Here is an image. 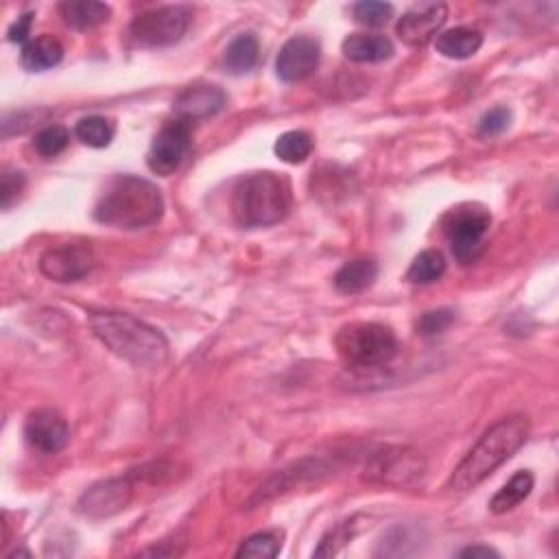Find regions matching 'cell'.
<instances>
[{
	"mask_svg": "<svg viewBox=\"0 0 559 559\" xmlns=\"http://www.w3.org/2000/svg\"><path fill=\"white\" fill-rule=\"evenodd\" d=\"M90 328L107 350L140 370H158L169 361L166 337L158 328L134 315L112 311L90 313Z\"/></svg>",
	"mask_w": 559,
	"mask_h": 559,
	"instance_id": "obj_1",
	"label": "cell"
},
{
	"mask_svg": "<svg viewBox=\"0 0 559 559\" xmlns=\"http://www.w3.org/2000/svg\"><path fill=\"white\" fill-rule=\"evenodd\" d=\"M529 437V418L525 415H511L498 420L492 428H487L470 453L455 468L448 481V490L470 492L483 483L492 472L514 457Z\"/></svg>",
	"mask_w": 559,
	"mask_h": 559,
	"instance_id": "obj_2",
	"label": "cell"
},
{
	"mask_svg": "<svg viewBox=\"0 0 559 559\" xmlns=\"http://www.w3.org/2000/svg\"><path fill=\"white\" fill-rule=\"evenodd\" d=\"M164 212V199L156 184L136 175H116L105 186L94 219L118 230H140L158 223Z\"/></svg>",
	"mask_w": 559,
	"mask_h": 559,
	"instance_id": "obj_3",
	"label": "cell"
},
{
	"mask_svg": "<svg viewBox=\"0 0 559 559\" xmlns=\"http://www.w3.org/2000/svg\"><path fill=\"white\" fill-rule=\"evenodd\" d=\"M230 206L241 228H269L289 217L293 206L291 184L287 177L271 171L245 175L232 190Z\"/></svg>",
	"mask_w": 559,
	"mask_h": 559,
	"instance_id": "obj_4",
	"label": "cell"
},
{
	"mask_svg": "<svg viewBox=\"0 0 559 559\" xmlns=\"http://www.w3.org/2000/svg\"><path fill=\"white\" fill-rule=\"evenodd\" d=\"M335 348L350 367L374 370L387 365L398 354V339L389 326L376 321H352L339 328Z\"/></svg>",
	"mask_w": 559,
	"mask_h": 559,
	"instance_id": "obj_5",
	"label": "cell"
},
{
	"mask_svg": "<svg viewBox=\"0 0 559 559\" xmlns=\"http://www.w3.org/2000/svg\"><path fill=\"white\" fill-rule=\"evenodd\" d=\"M490 225H492L490 210H485L483 206L477 204L457 206L446 214L444 234L459 263L468 265L481 254L483 239L487 236V232H490Z\"/></svg>",
	"mask_w": 559,
	"mask_h": 559,
	"instance_id": "obj_6",
	"label": "cell"
},
{
	"mask_svg": "<svg viewBox=\"0 0 559 559\" xmlns=\"http://www.w3.org/2000/svg\"><path fill=\"white\" fill-rule=\"evenodd\" d=\"M190 27V11L182 5L149 9L134 18L129 33L138 46L145 49H164L182 42Z\"/></svg>",
	"mask_w": 559,
	"mask_h": 559,
	"instance_id": "obj_7",
	"label": "cell"
},
{
	"mask_svg": "<svg viewBox=\"0 0 559 559\" xmlns=\"http://www.w3.org/2000/svg\"><path fill=\"white\" fill-rule=\"evenodd\" d=\"M190 140H193V123L177 116L173 121L164 123L147 153L149 169L162 177L175 173L188 156Z\"/></svg>",
	"mask_w": 559,
	"mask_h": 559,
	"instance_id": "obj_8",
	"label": "cell"
},
{
	"mask_svg": "<svg viewBox=\"0 0 559 559\" xmlns=\"http://www.w3.org/2000/svg\"><path fill=\"white\" fill-rule=\"evenodd\" d=\"M321 46L311 35H295L282 46L276 59V75L284 83L306 81L319 68Z\"/></svg>",
	"mask_w": 559,
	"mask_h": 559,
	"instance_id": "obj_9",
	"label": "cell"
},
{
	"mask_svg": "<svg viewBox=\"0 0 559 559\" xmlns=\"http://www.w3.org/2000/svg\"><path fill=\"white\" fill-rule=\"evenodd\" d=\"M424 474V463L422 459L409 453V450H385V453L374 455L372 463L367 466V477L385 485H415Z\"/></svg>",
	"mask_w": 559,
	"mask_h": 559,
	"instance_id": "obj_10",
	"label": "cell"
},
{
	"mask_svg": "<svg viewBox=\"0 0 559 559\" xmlns=\"http://www.w3.org/2000/svg\"><path fill=\"white\" fill-rule=\"evenodd\" d=\"M448 7L444 3H420L404 11L398 20V38L409 46H424L446 25Z\"/></svg>",
	"mask_w": 559,
	"mask_h": 559,
	"instance_id": "obj_11",
	"label": "cell"
},
{
	"mask_svg": "<svg viewBox=\"0 0 559 559\" xmlns=\"http://www.w3.org/2000/svg\"><path fill=\"white\" fill-rule=\"evenodd\" d=\"M134 487L129 479H107L94 483L79 498V511L88 518H110L132 501Z\"/></svg>",
	"mask_w": 559,
	"mask_h": 559,
	"instance_id": "obj_12",
	"label": "cell"
},
{
	"mask_svg": "<svg viewBox=\"0 0 559 559\" xmlns=\"http://www.w3.org/2000/svg\"><path fill=\"white\" fill-rule=\"evenodd\" d=\"M94 267L90 247L59 245L49 249L40 260V269L46 278L55 282H77L88 276Z\"/></svg>",
	"mask_w": 559,
	"mask_h": 559,
	"instance_id": "obj_13",
	"label": "cell"
},
{
	"mask_svg": "<svg viewBox=\"0 0 559 559\" xmlns=\"http://www.w3.org/2000/svg\"><path fill=\"white\" fill-rule=\"evenodd\" d=\"M25 437L31 448L44 455H57L70 439L68 422L53 409H38L29 413L25 422Z\"/></svg>",
	"mask_w": 559,
	"mask_h": 559,
	"instance_id": "obj_14",
	"label": "cell"
},
{
	"mask_svg": "<svg viewBox=\"0 0 559 559\" xmlns=\"http://www.w3.org/2000/svg\"><path fill=\"white\" fill-rule=\"evenodd\" d=\"M225 105H228V97H225V92L219 86L197 83V86H190L184 92H180V97L173 103V110L177 118L195 123L210 116H217L219 112H223Z\"/></svg>",
	"mask_w": 559,
	"mask_h": 559,
	"instance_id": "obj_15",
	"label": "cell"
},
{
	"mask_svg": "<svg viewBox=\"0 0 559 559\" xmlns=\"http://www.w3.org/2000/svg\"><path fill=\"white\" fill-rule=\"evenodd\" d=\"M341 51L356 64H380L394 55V44L385 35L354 33L341 44Z\"/></svg>",
	"mask_w": 559,
	"mask_h": 559,
	"instance_id": "obj_16",
	"label": "cell"
},
{
	"mask_svg": "<svg viewBox=\"0 0 559 559\" xmlns=\"http://www.w3.org/2000/svg\"><path fill=\"white\" fill-rule=\"evenodd\" d=\"M59 16L70 29L90 31L110 20L112 9L110 5L94 3V0H66V3L59 5Z\"/></svg>",
	"mask_w": 559,
	"mask_h": 559,
	"instance_id": "obj_17",
	"label": "cell"
},
{
	"mask_svg": "<svg viewBox=\"0 0 559 559\" xmlns=\"http://www.w3.org/2000/svg\"><path fill=\"white\" fill-rule=\"evenodd\" d=\"M64 59V46L53 35H40L22 46L20 62L29 73H44Z\"/></svg>",
	"mask_w": 559,
	"mask_h": 559,
	"instance_id": "obj_18",
	"label": "cell"
},
{
	"mask_svg": "<svg viewBox=\"0 0 559 559\" xmlns=\"http://www.w3.org/2000/svg\"><path fill=\"white\" fill-rule=\"evenodd\" d=\"M378 278V265L372 258H356L343 265L335 276V287L343 295H356L372 287Z\"/></svg>",
	"mask_w": 559,
	"mask_h": 559,
	"instance_id": "obj_19",
	"label": "cell"
},
{
	"mask_svg": "<svg viewBox=\"0 0 559 559\" xmlns=\"http://www.w3.org/2000/svg\"><path fill=\"white\" fill-rule=\"evenodd\" d=\"M483 46V35L479 31H472L466 27L450 29L442 35H437L435 49L439 55L448 59H468L477 55Z\"/></svg>",
	"mask_w": 559,
	"mask_h": 559,
	"instance_id": "obj_20",
	"label": "cell"
},
{
	"mask_svg": "<svg viewBox=\"0 0 559 559\" xmlns=\"http://www.w3.org/2000/svg\"><path fill=\"white\" fill-rule=\"evenodd\" d=\"M260 57V44L254 33H241L230 42L223 55V64L232 75L252 73Z\"/></svg>",
	"mask_w": 559,
	"mask_h": 559,
	"instance_id": "obj_21",
	"label": "cell"
},
{
	"mask_svg": "<svg viewBox=\"0 0 559 559\" xmlns=\"http://www.w3.org/2000/svg\"><path fill=\"white\" fill-rule=\"evenodd\" d=\"M533 483H535L533 474L527 470L514 474L511 481L505 483L490 501L492 514L501 516V514H507V511H511V509H516L520 503H525L529 494L533 492Z\"/></svg>",
	"mask_w": 559,
	"mask_h": 559,
	"instance_id": "obj_22",
	"label": "cell"
},
{
	"mask_svg": "<svg viewBox=\"0 0 559 559\" xmlns=\"http://www.w3.org/2000/svg\"><path fill=\"white\" fill-rule=\"evenodd\" d=\"M116 127L105 116H86L75 127V136L92 149H105L114 140Z\"/></svg>",
	"mask_w": 559,
	"mask_h": 559,
	"instance_id": "obj_23",
	"label": "cell"
},
{
	"mask_svg": "<svg viewBox=\"0 0 559 559\" xmlns=\"http://www.w3.org/2000/svg\"><path fill=\"white\" fill-rule=\"evenodd\" d=\"M446 273V258L437 249H424L415 256L407 271V280L413 284H431L437 282Z\"/></svg>",
	"mask_w": 559,
	"mask_h": 559,
	"instance_id": "obj_24",
	"label": "cell"
},
{
	"mask_svg": "<svg viewBox=\"0 0 559 559\" xmlns=\"http://www.w3.org/2000/svg\"><path fill=\"white\" fill-rule=\"evenodd\" d=\"M315 149V140L306 132H287L276 140V156L287 164H302L306 158H311Z\"/></svg>",
	"mask_w": 559,
	"mask_h": 559,
	"instance_id": "obj_25",
	"label": "cell"
},
{
	"mask_svg": "<svg viewBox=\"0 0 559 559\" xmlns=\"http://www.w3.org/2000/svg\"><path fill=\"white\" fill-rule=\"evenodd\" d=\"M68 142H70L68 129H64L62 125H49L35 134L33 147L42 158H57L59 153L66 151Z\"/></svg>",
	"mask_w": 559,
	"mask_h": 559,
	"instance_id": "obj_26",
	"label": "cell"
},
{
	"mask_svg": "<svg viewBox=\"0 0 559 559\" xmlns=\"http://www.w3.org/2000/svg\"><path fill=\"white\" fill-rule=\"evenodd\" d=\"M282 549V535L276 531H263L247 538L236 557H276Z\"/></svg>",
	"mask_w": 559,
	"mask_h": 559,
	"instance_id": "obj_27",
	"label": "cell"
},
{
	"mask_svg": "<svg viewBox=\"0 0 559 559\" xmlns=\"http://www.w3.org/2000/svg\"><path fill=\"white\" fill-rule=\"evenodd\" d=\"M352 16L363 27H385L394 18V5L376 3V0H363L352 7Z\"/></svg>",
	"mask_w": 559,
	"mask_h": 559,
	"instance_id": "obj_28",
	"label": "cell"
},
{
	"mask_svg": "<svg viewBox=\"0 0 559 559\" xmlns=\"http://www.w3.org/2000/svg\"><path fill=\"white\" fill-rule=\"evenodd\" d=\"M453 321H455L453 311H448V308H439V311L424 313L420 317L418 332L422 337H437V335H442L444 330H448Z\"/></svg>",
	"mask_w": 559,
	"mask_h": 559,
	"instance_id": "obj_29",
	"label": "cell"
},
{
	"mask_svg": "<svg viewBox=\"0 0 559 559\" xmlns=\"http://www.w3.org/2000/svg\"><path fill=\"white\" fill-rule=\"evenodd\" d=\"M25 186H27V180L22 173H18V171L3 173V177H0V204H3L5 210L14 206V201H18Z\"/></svg>",
	"mask_w": 559,
	"mask_h": 559,
	"instance_id": "obj_30",
	"label": "cell"
},
{
	"mask_svg": "<svg viewBox=\"0 0 559 559\" xmlns=\"http://www.w3.org/2000/svg\"><path fill=\"white\" fill-rule=\"evenodd\" d=\"M509 121H511V114L507 107H494V110L483 114L479 123V132L483 136H498L509 127Z\"/></svg>",
	"mask_w": 559,
	"mask_h": 559,
	"instance_id": "obj_31",
	"label": "cell"
},
{
	"mask_svg": "<svg viewBox=\"0 0 559 559\" xmlns=\"http://www.w3.org/2000/svg\"><path fill=\"white\" fill-rule=\"evenodd\" d=\"M352 538V533H348V527L341 525L335 531H330L324 540H321L319 549L315 551V557H330V555H337L339 549L343 544Z\"/></svg>",
	"mask_w": 559,
	"mask_h": 559,
	"instance_id": "obj_32",
	"label": "cell"
},
{
	"mask_svg": "<svg viewBox=\"0 0 559 559\" xmlns=\"http://www.w3.org/2000/svg\"><path fill=\"white\" fill-rule=\"evenodd\" d=\"M31 25H33V14L20 16V18L14 22V25L9 27V31H7V38H9V42L27 44L29 35H31Z\"/></svg>",
	"mask_w": 559,
	"mask_h": 559,
	"instance_id": "obj_33",
	"label": "cell"
},
{
	"mask_svg": "<svg viewBox=\"0 0 559 559\" xmlns=\"http://www.w3.org/2000/svg\"><path fill=\"white\" fill-rule=\"evenodd\" d=\"M459 557H498V553L490 546H468L457 553Z\"/></svg>",
	"mask_w": 559,
	"mask_h": 559,
	"instance_id": "obj_34",
	"label": "cell"
}]
</instances>
